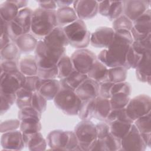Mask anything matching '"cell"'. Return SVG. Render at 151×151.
I'll return each mask as SVG.
<instances>
[{
  "mask_svg": "<svg viewBox=\"0 0 151 151\" xmlns=\"http://www.w3.org/2000/svg\"><path fill=\"white\" fill-rule=\"evenodd\" d=\"M133 42L130 31H114L113 40L107 49L101 50L97 58L107 68L123 66L126 54Z\"/></svg>",
  "mask_w": 151,
  "mask_h": 151,
  "instance_id": "6da1fadb",
  "label": "cell"
},
{
  "mask_svg": "<svg viewBox=\"0 0 151 151\" xmlns=\"http://www.w3.org/2000/svg\"><path fill=\"white\" fill-rule=\"evenodd\" d=\"M57 26L56 10L38 8L33 11L30 33L37 40H42Z\"/></svg>",
  "mask_w": 151,
  "mask_h": 151,
  "instance_id": "7a4b0ae2",
  "label": "cell"
},
{
  "mask_svg": "<svg viewBox=\"0 0 151 151\" xmlns=\"http://www.w3.org/2000/svg\"><path fill=\"white\" fill-rule=\"evenodd\" d=\"M65 48H56L39 40L35 50V58L38 68H50L57 64L65 54Z\"/></svg>",
  "mask_w": 151,
  "mask_h": 151,
  "instance_id": "3957f363",
  "label": "cell"
},
{
  "mask_svg": "<svg viewBox=\"0 0 151 151\" xmlns=\"http://www.w3.org/2000/svg\"><path fill=\"white\" fill-rule=\"evenodd\" d=\"M63 30L68 44L71 47L77 49H83L90 44L91 32L87 29L83 20L78 19L63 27Z\"/></svg>",
  "mask_w": 151,
  "mask_h": 151,
  "instance_id": "277c9868",
  "label": "cell"
},
{
  "mask_svg": "<svg viewBox=\"0 0 151 151\" xmlns=\"http://www.w3.org/2000/svg\"><path fill=\"white\" fill-rule=\"evenodd\" d=\"M53 100L55 106L68 116L77 115L82 103L74 91L61 86Z\"/></svg>",
  "mask_w": 151,
  "mask_h": 151,
  "instance_id": "5b68a950",
  "label": "cell"
},
{
  "mask_svg": "<svg viewBox=\"0 0 151 151\" xmlns=\"http://www.w3.org/2000/svg\"><path fill=\"white\" fill-rule=\"evenodd\" d=\"M78 142L76 150L88 151L91 143L97 139L96 126L91 120H81L74 130Z\"/></svg>",
  "mask_w": 151,
  "mask_h": 151,
  "instance_id": "8992f818",
  "label": "cell"
},
{
  "mask_svg": "<svg viewBox=\"0 0 151 151\" xmlns=\"http://www.w3.org/2000/svg\"><path fill=\"white\" fill-rule=\"evenodd\" d=\"M151 99L146 94H140L130 99L126 107L127 116L133 122L151 111Z\"/></svg>",
  "mask_w": 151,
  "mask_h": 151,
  "instance_id": "52a82bcc",
  "label": "cell"
},
{
  "mask_svg": "<svg viewBox=\"0 0 151 151\" xmlns=\"http://www.w3.org/2000/svg\"><path fill=\"white\" fill-rule=\"evenodd\" d=\"M70 58L75 70L81 74H87L97 59V56L91 51L83 48L75 51Z\"/></svg>",
  "mask_w": 151,
  "mask_h": 151,
  "instance_id": "ba28073f",
  "label": "cell"
},
{
  "mask_svg": "<svg viewBox=\"0 0 151 151\" xmlns=\"http://www.w3.org/2000/svg\"><path fill=\"white\" fill-rule=\"evenodd\" d=\"M26 76L19 71L12 73H1L0 93L15 94L23 87Z\"/></svg>",
  "mask_w": 151,
  "mask_h": 151,
  "instance_id": "9c48e42d",
  "label": "cell"
},
{
  "mask_svg": "<svg viewBox=\"0 0 151 151\" xmlns=\"http://www.w3.org/2000/svg\"><path fill=\"white\" fill-rule=\"evenodd\" d=\"M130 32L133 41H139L151 34V11L146 10L133 22Z\"/></svg>",
  "mask_w": 151,
  "mask_h": 151,
  "instance_id": "30bf717a",
  "label": "cell"
},
{
  "mask_svg": "<svg viewBox=\"0 0 151 151\" xmlns=\"http://www.w3.org/2000/svg\"><path fill=\"white\" fill-rule=\"evenodd\" d=\"M146 148L140 132L133 123L129 133L121 140L120 150L144 151Z\"/></svg>",
  "mask_w": 151,
  "mask_h": 151,
  "instance_id": "8fae6325",
  "label": "cell"
},
{
  "mask_svg": "<svg viewBox=\"0 0 151 151\" xmlns=\"http://www.w3.org/2000/svg\"><path fill=\"white\" fill-rule=\"evenodd\" d=\"M114 35L112 28L100 27L91 33L90 44L96 48L107 49L111 44Z\"/></svg>",
  "mask_w": 151,
  "mask_h": 151,
  "instance_id": "7c38bea8",
  "label": "cell"
},
{
  "mask_svg": "<svg viewBox=\"0 0 151 151\" xmlns=\"http://www.w3.org/2000/svg\"><path fill=\"white\" fill-rule=\"evenodd\" d=\"M150 1L127 0L123 1V14L133 22L149 9Z\"/></svg>",
  "mask_w": 151,
  "mask_h": 151,
  "instance_id": "4fadbf2b",
  "label": "cell"
},
{
  "mask_svg": "<svg viewBox=\"0 0 151 151\" xmlns=\"http://www.w3.org/2000/svg\"><path fill=\"white\" fill-rule=\"evenodd\" d=\"M73 5L78 18L83 21L93 18L98 13L99 2L97 1H74Z\"/></svg>",
  "mask_w": 151,
  "mask_h": 151,
  "instance_id": "5bb4252c",
  "label": "cell"
},
{
  "mask_svg": "<svg viewBox=\"0 0 151 151\" xmlns=\"http://www.w3.org/2000/svg\"><path fill=\"white\" fill-rule=\"evenodd\" d=\"M1 145L3 150H22L25 147L22 133L20 130H15L2 133Z\"/></svg>",
  "mask_w": 151,
  "mask_h": 151,
  "instance_id": "9a60e30c",
  "label": "cell"
},
{
  "mask_svg": "<svg viewBox=\"0 0 151 151\" xmlns=\"http://www.w3.org/2000/svg\"><path fill=\"white\" fill-rule=\"evenodd\" d=\"M99 2L98 12L111 21L123 14V1H101Z\"/></svg>",
  "mask_w": 151,
  "mask_h": 151,
  "instance_id": "2e32d148",
  "label": "cell"
},
{
  "mask_svg": "<svg viewBox=\"0 0 151 151\" xmlns=\"http://www.w3.org/2000/svg\"><path fill=\"white\" fill-rule=\"evenodd\" d=\"M70 131L54 130L50 132L46 138L47 145L52 150H67Z\"/></svg>",
  "mask_w": 151,
  "mask_h": 151,
  "instance_id": "e0dca14e",
  "label": "cell"
},
{
  "mask_svg": "<svg viewBox=\"0 0 151 151\" xmlns=\"http://www.w3.org/2000/svg\"><path fill=\"white\" fill-rule=\"evenodd\" d=\"M99 84L94 80L87 78L75 90L76 94L83 101L96 99L99 96Z\"/></svg>",
  "mask_w": 151,
  "mask_h": 151,
  "instance_id": "ac0fdd59",
  "label": "cell"
},
{
  "mask_svg": "<svg viewBox=\"0 0 151 151\" xmlns=\"http://www.w3.org/2000/svg\"><path fill=\"white\" fill-rule=\"evenodd\" d=\"M135 70L137 80L150 85L151 81V51L142 55V59Z\"/></svg>",
  "mask_w": 151,
  "mask_h": 151,
  "instance_id": "d6986e66",
  "label": "cell"
},
{
  "mask_svg": "<svg viewBox=\"0 0 151 151\" xmlns=\"http://www.w3.org/2000/svg\"><path fill=\"white\" fill-rule=\"evenodd\" d=\"M42 40L47 44L56 48H65L69 44L63 28L59 26L55 27Z\"/></svg>",
  "mask_w": 151,
  "mask_h": 151,
  "instance_id": "ffe728a7",
  "label": "cell"
},
{
  "mask_svg": "<svg viewBox=\"0 0 151 151\" xmlns=\"http://www.w3.org/2000/svg\"><path fill=\"white\" fill-rule=\"evenodd\" d=\"M23 134L25 146L31 151H43L47 146V140L39 132L30 134Z\"/></svg>",
  "mask_w": 151,
  "mask_h": 151,
  "instance_id": "44dd1931",
  "label": "cell"
},
{
  "mask_svg": "<svg viewBox=\"0 0 151 151\" xmlns=\"http://www.w3.org/2000/svg\"><path fill=\"white\" fill-rule=\"evenodd\" d=\"M41 86L38 92L47 100H54L61 88L60 81L57 79L41 80Z\"/></svg>",
  "mask_w": 151,
  "mask_h": 151,
  "instance_id": "7402d4cb",
  "label": "cell"
},
{
  "mask_svg": "<svg viewBox=\"0 0 151 151\" xmlns=\"http://www.w3.org/2000/svg\"><path fill=\"white\" fill-rule=\"evenodd\" d=\"M56 16L58 26L63 28L78 19L74 8L71 6L58 8L56 10Z\"/></svg>",
  "mask_w": 151,
  "mask_h": 151,
  "instance_id": "603a6c76",
  "label": "cell"
},
{
  "mask_svg": "<svg viewBox=\"0 0 151 151\" xmlns=\"http://www.w3.org/2000/svg\"><path fill=\"white\" fill-rule=\"evenodd\" d=\"M38 41L31 33H27L19 36L14 42L21 52L28 53L35 51Z\"/></svg>",
  "mask_w": 151,
  "mask_h": 151,
  "instance_id": "cb8c5ba5",
  "label": "cell"
},
{
  "mask_svg": "<svg viewBox=\"0 0 151 151\" xmlns=\"http://www.w3.org/2000/svg\"><path fill=\"white\" fill-rule=\"evenodd\" d=\"M107 70L108 68L97 58L87 73V76L88 78L94 80L99 84L107 81Z\"/></svg>",
  "mask_w": 151,
  "mask_h": 151,
  "instance_id": "d4e9b609",
  "label": "cell"
},
{
  "mask_svg": "<svg viewBox=\"0 0 151 151\" xmlns=\"http://www.w3.org/2000/svg\"><path fill=\"white\" fill-rule=\"evenodd\" d=\"M33 11L28 8L26 7L19 11V12L14 19V21L22 28L24 34L30 33L32 17Z\"/></svg>",
  "mask_w": 151,
  "mask_h": 151,
  "instance_id": "484cf974",
  "label": "cell"
},
{
  "mask_svg": "<svg viewBox=\"0 0 151 151\" xmlns=\"http://www.w3.org/2000/svg\"><path fill=\"white\" fill-rule=\"evenodd\" d=\"M19 70L25 76H37L38 67L35 56H26L18 61Z\"/></svg>",
  "mask_w": 151,
  "mask_h": 151,
  "instance_id": "4316f807",
  "label": "cell"
},
{
  "mask_svg": "<svg viewBox=\"0 0 151 151\" xmlns=\"http://www.w3.org/2000/svg\"><path fill=\"white\" fill-rule=\"evenodd\" d=\"M94 117L100 121H105L111 110L110 100L98 96L95 99Z\"/></svg>",
  "mask_w": 151,
  "mask_h": 151,
  "instance_id": "83f0119b",
  "label": "cell"
},
{
  "mask_svg": "<svg viewBox=\"0 0 151 151\" xmlns=\"http://www.w3.org/2000/svg\"><path fill=\"white\" fill-rule=\"evenodd\" d=\"M87 74H81L74 70L65 78L59 80L61 86L75 91L78 87L87 78Z\"/></svg>",
  "mask_w": 151,
  "mask_h": 151,
  "instance_id": "f1b7e54d",
  "label": "cell"
},
{
  "mask_svg": "<svg viewBox=\"0 0 151 151\" xmlns=\"http://www.w3.org/2000/svg\"><path fill=\"white\" fill-rule=\"evenodd\" d=\"M19 11L12 1H5L0 5V18L6 22H9L16 18Z\"/></svg>",
  "mask_w": 151,
  "mask_h": 151,
  "instance_id": "f546056e",
  "label": "cell"
},
{
  "mask_svg": "<svg viewBox=\"0 0 151 151\" xmlns=\"http://www.w3.org/2000/svg\"><path fill=\"white\" fill-rule=\"evenodd\" d=\"M108 124L110 126V133L120 139L126 136L133 124L132 123L120 120H114Z\"/></svg>",
  "mask_w": 151,
  "mask_h": 151,
  "instance_id": "4dcf8cb0",
  "label": "cell"
},
{
  "mask_svg": "<svg viewBox=\"0 0 151 151\" xmlns=\"http://www.w3.org/2000/svg\"><path fill=\"white\" fill-rule=\"evenodd\" d=\"M58 70L57 78L63 80L67 77L74 70L70 57L65 54L62 56L57 64Z\"/></svg>",
  "mask_w": 151,
  "mask_h": 151,
  "instance_id": "1f68e13d",
  "label": "cell"
},
{
  "mask_svg": "<svg viewBox=\"0 0 151 151\" xmlns=\"http://www.w3.org/2000/svg\"><path fill=\"white\" fill-rule=\"evenodd\" d=\"M95 99L83 101L81 103L77 116L81 120H90L94 117L95 111Z\"/></svg>",
  "mask_w": 151,
  "mask_h": 151,
  "instance_id": "d6a6232c",
  "label": "cell"
},
{
  "mask_svg": "<svg viewBox=\"0 0 151 151\" xmlns=\"http://www.w3.org/2000/svg\"><path fill=\"white\" fill-rule=\"evenodd\" d=\"M127 76V70L123 66L109 68L107 70V81L117 83L125 81Z\"/></svg>",
  "mask_w": 151,
  "mask_h": 151,
  "instance_id": "836d02e7",
  "label": "cell"
},
{
  "mask_svg": "<svg viewBox=\"0 0 151 151\" xmlns=\"http://www.w3.org/2000/svg\"><path fill=\"white\" fill-rule=\"evenodd\" d=\"M20 51L14 42H10L3 48L0 50L1 61L17 60L19 61Z\"/></svg>",
  "mask_w": 151,
  "mask_h": 151,
  "instance_id": "e575fe53",
  "label": "cell"
},
{
  "mask_svg": "<svg viewBox=\"0 0 151 151\" xmlns=\"http://www.w3.org/2000/svg\"><path fill=\"white\" fill-rule=\"evenodd\" d=\"M32 93L33 92L29 91L23 87L16 92L15 103L19 109L31 106Z\"/></svg>",
  "mask_w": 151,
  "mask_h": 151,
  "instance_id": "d590c367",
  "label": "cell"
},
{
  "mask_svg": "<svg viewBox=\"0 0 151 151\" xmlns=\"http://www.w3.org/2000/svg\"><path fill=\"white\" fill-rule=\"evenodd\" d=\"M130 99V95L124 93L120 92L111 95L109 99L111 109L126 108Z\"/></svg>",
  "mask_w": 151,
  "mask_h": 151,
  "instance_id": "8d00e7d4",
  "label": "cell"
},
{
  "mask_svg": "<svg viewBox=\"0 0 151 151\" xmlns=\"http://www.w3.org/2000/svg\"><path fill=\"white\" fill-rule=\"evenodd\" d=\"M41 114L39 111L29 106L19 110L18 113V119L20 120H41Z\"/></svg>",
  "mask_w": 151,
  "mask_h": 151,
  "instance_id": "74e56055",
  "label": "cell"
},
{
  "mask_svg": "<svg viewBox=\"0 0 151 151\" xmlns=\"http://www.w3.org/2000/svg\"><path fill=\"white\" fill-rule=\"evenodd\" d=\"M42 129L41 122L37 120H24L21 121L19 130L24 134L39 132Z\"/></svg>",
  "mask_w": 151,
  "mask_h": 151,
  "instance_id": "f35d334b",
  "label": "cell"
},
{
  "mask_svg": "<svg viewBox=\"0 0 151 151\" xmlns=\"http://www.w3.org/2000/svg\"><path fill=\"white\" fill-rule=\"evenodd\" d=\"M142 55L136 52L131 45L126 54L123 67L127 70L132 68L135 69L141 60Z\"/></svg>",
  "mask_w": 151,
  "mask_h": 151,
  "instance_id": "ab89813d",
  "label": "cell"
},
{
  "mask_svg": "<svg viewBox=\"0 0 151 151\" xmlns=\"http://www.w3.org/2000/svg\"><path fill=\"white\" fill-rule=\"evenodd\" d=\"M140 133H151V111L133 122Z\"/></svg>",
  "mask_w": 151,
  "mask_h": 151,
  "instance_id": "60d3db41",
  "label": "cell"
},
{
  "mask_svg": "<svg viewBox=\"0 0 151 151\" xmlns=\"http://www.w3.org/2000/svg\"><path fill=\"white\" fill-rule=\"evenodd\" d=\"M114 120H120L133 123V121L127 116L126 111V108L111 110L108 116L105 120V122L109 123Z\"/></svg>",
  "mask_w": 151,
  "mask_h": 151,
  "instance_id": "b9f144b4",
  "label": "cell"
},
{
  "mask_svg": "<svg viewBox=\"0 0 151 151\" xmlns=\"http://www.w3.org/2000/svg\"><path fill=\"white\" fill-rule=\"evenodd\" d=\"M132 47L136 52L141 55L151 51V34L141 40L133 41Z\"/></svg>",
  "mask_w": 151,
  "mask_h": 151,
  "instance_id": "7bdbcfd3",
  "label": "cell"
},
{
  "mask_svg": "<svg viewBox=\"0 0 151 151\" xmlns=\"http://www.w3.org/2000/svg\"><path fill=\"white\" fill-rule=\"evenodd\" d=\"M132 28L133 22L123 14L113 21L112 28L114 31L122 29L130 31Z\"/></svg>",
  "mask_w": 151,
  "mask_h": 151,
  "instance_id": "ee69618b",
  "label": "cell"
},
{
  "mask_svg": "<svg viewBox=\"0 0 151 151\" xmlns=\"http://www.w3.org/2000/svg\"><path fill=\"white\" fill-rule=\"evenodd\" d=\"M1 115L7 112L16 101L15 94H5L0 93Z\"/></svg>",
  "mask_w": 151,
  "mask_h": 151,
  "instance_id": "f6af8a7d",
  "label": "cell"
},
{
  "mask_svg": "<svg viewBox=\"0 0 151 151\" xmlns=\"http://www.w3.org/2000/svg\"><path fill=\"white\" fill-rule=\"evenodd\" d=\"M47 99L43 97L38 91H35L32 93L31 106L43 113L47 108Z\"/></svg>",
  "mask_w": 151,
  "mask_h": 151,
  "instance_id": "bcb514c9",
  "label": "cell"
},
{
  "mask_svg": "<svg viewBox=\"0 0 151 151\" xmlns=\"http://www.w3.org/2000/svg\"><path fill=\"white\" fill-rule=\"evenodd\" d=\"M104 140L107 151H119L121 149V140L110 133L105 138Z\"/></svg>",
  "mask_w": 151,
  "mask_h": 151,
  "instance_id": "7dc6e473",
  "label": "cell"
},
{
  "mask_svg": "<svg viewBox=\"0 0 151 151\" xmlns=\"http://www.w3.org/2000/svg\"><path fill=\"white\" fill-rule=\"evenodd\" d=\"M41 79L37 75L26 76L23 87L32 92L38 91L41 86Z\"/></svg>",
  "mask_w": 151,
  "mask_h": 151,
  "instance_id": "c3c4849f",
  "label": "cell"
},
{
  "mask_svg": "<svg viewBox=\"0 0 151 151\" xmlns=\"http://www.w3.org/2000/svg\"><path fill=\"white\" fill-rule=\"evenodd\" d=\"M18 61L17 60L1 61V73H12L19 71Z\"/></svg>",
  "mask_w": 151,
  "mask_h": 151,
  "instance_id": "681fc988",
  "label": "cell"
},
{
  "mask_svg": "<svg viewBox=\"0 0 151 151\" xmlns=\"http://www.w3.org/2000/svg\"><path fill=\"white\" fill-rule=\"evenodd\" d=\"M7 27L9 37L12 42H15L19 36L24 34L22 28L14 20L7 23Z\"/></svg>",
  "mask_w": 151,
  "mask_h": 151,
  "instance_id": "f907efd6",
  "label": "cell"
},
{
  "mask_svg": "<svg viewBox=\"0 0 151 151\" xmlns=\"http://www.w3.org/2000/svg\"><path fill=\"white\" fill-rule=\"evenodd\" d=\"M37 76L41 80H52L57 78L58 70L57 65L50 68H38Z\"/></svg>",
  "mask_w": 151,
  "mask_h": 151,
  "instance_id": "816d5d0a",
  "label": "cell"
},
{
  "mask_svg": "<svg viewBox=\"0 0 151 151\" xmlns=\"http://www.w3.org/2000/svg\"><path fill=\"white\" fill-rule=\"evenodd\" d=\"M21 121L18 119H11L5 120L1 123L0 132L1 133L17 130L19 128Z\"/></svg>",
  "mask_w": 151,
  "mask_h": 151,
  "instance_id": "f5cc1de1",
  "label": "cell"
},
{
  "mask_svg": "<svg viewBox=\"0 0 151 151\" xmlns=\"http://www.w3.org/2000/svg\"><path fill=\"white\" fill-rule=\"evenodd\" d=\"M120 92L124 93L130 96V94L132 92L130 84L128 82H126V81L123 82L114 83L111 87V91H110L111 96V95L115 93H120Z\"/></svg>",
  "mask_w": 151,
  "mask_h": 151,
  "instance_id": "db71d44e",
  "label": "cell"
},
{
  "mask_svg": "<svg viewBox=\"0 0 151 151\" xmlns=\"http://www.w3.org/2000/svg\"><path fill=\"white\" fill-rule=\"evenodd\" d=\"M6 22L1 19V35H0V49L3 48L8 44L11 42L8 32Z\"/></svg>",
  "mask_w": 151,
  "mask_h": 151,
  "instance_id": "11a10c76",
  "label": "cell"
},
{
  "mask_svg": "<svg viewBox=\"0 0 151 151\" xmlns=\"http://www.w3.org/2000/svg\"><path fill=\"white\" fill-rule=\"evenodd\" d=\"M114 83L110 81H104L99 83V96L110 99L111 97V88Z\"/></svg>",
  "mask_w": 151,
  "mask_h": 151,
  "instance_id": "9f6ffc18",
  "label": "cell"
},
{
  "mask_svg": "<svg viewBox=\"0 0 151 151\" xmlns=\"http://www.w3.org/2000/svg\"><path fill=\"white\" fill-rule=\"evenodd\" d=\"M97 131V138L103 139L105 138L110 133V126L109 124L103 121L96 124Z\"/></svg>",
  "mask_w": 151,
  "mask_h": 151,
  "instance_id": "6f0895ef",
  "label": "cell"
},
{
  "mask_svg": "<svg viewBox=\"0 0 151 151\" xmlns=\"http://www.w3.org/2000/svg\"><path fill=\"white\" fill-rule=\"evenodd\" d=\"M107 151L104 139L97 138L90 145L88 151Z\"/></svg>",
  "mask_w": 151,
  "mask_h": 151,
  "instance_id": "680465c9",
  "label": "cell"
},
{
  "mask_svg": "<svg viewBox=\"0 0 151 151\" xmlns=\"http://www.w3.org/2000/svg\"><path fill=\"white\" fill-rule=\"evenodd\" d=\"M37 2L39 4L40 8L46 10H56L57 7L55 1H38Z\"/></svg>",
  "mask_w": 151,
  "mask_h": 151,
  "instance_id": "91938a15",
  "label": "cell"
},
{
  "mask_svg": "<svg viewBox=\"0 0 151 151\" xmlns=\"http://www.w3.org/2000/svg\"><path fill=\"white\" fill-rule=\"evenodd\" d=\"M74 1H69V0H61V1H55L57 7H65L70 6V5H73Z\"/></svg>",
  "mask_w": 151,
  "mask_h": 151,
  "instance_id": "94428289",
  "label": "cell"
},
{
  "mask_svg": "<svg viewBox=\"0 0 151 151\" xmlns=\"http://www.w3.org/2000/svg\"><path fill=\"white\" fill-rule=\"evenodd\" d=\"M147 147H150L151 133H140Z\"/></svg>",
  "mask_w": 151,
  "mask_h": 151,
  "instance_id": "6125c7cd",
  "label": "cell"
},
{
  "mask_svg": "<svg viewBox=\"0 0 151 151\" xmlns=\"http://www.w3.org/2000/svg\"><path fill=\"white\" fill-rule=\"evenodd\" d=\"M18 7L19 10L22 9L27 7L28 5V1H12Z\"/></svg>",
  "mask_w": 151,
  "mask_h": 151,
  "instance_id": "be15d7a7",
  "label": "cell"
}]
</instances>
